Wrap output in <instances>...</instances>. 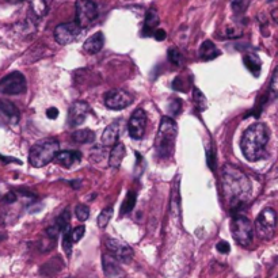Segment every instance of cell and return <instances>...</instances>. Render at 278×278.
Instances as JSON below:
<instances>
[{
	"label": "cell",
	"mask_w": 278,
	"mask_h": 278,
	"mask_svg": "<svg viewBox=\"0 0 278 278\" xmlns=\"http://www.w3.org/2000/svg\"><path fill=\"white\" fill-rule=\"evenodd\" d=\"M223 186L230 205L235 210L242 208L251 191V183L247 175L232 165H227L223 173Z\"/></svg>",
	"instance_id": "1"
},
{
	"label": "cell",
	"mask_w": 278,
	"mask_h": 278,
	"mask_svg": "<svg viewBox=\"0 0 278 278\" xmlns=\"http://www.w3.org/2000/svg\"><path fill=\"white\" fill-rule=\"evenodd\" d=\"M269 136L267 126L262 122L252 124L247 131L244 132L240 140V148L248 161H256L263 157L266 151L265 148L269 143Z\"/></svg>",
	"instance_id": "2"
},
{
	"label": "cell",
	"mask_w": 278,
	"mask_h": 278,
	"mask_svg": "<svg viewBox=\"0 0 278 278\" xmlns=\"http://www.w3.org/2000/svg\"><path fill=\"white\" fill-rule=\"evenodd\" d=\"M177 135H178V125H177V122L170 117L161 118L160 126H159V131H157L156 135V140H155L156 152L161 159H169V157L173 156Z\"/></svg>",
	"instance_id": "3"
},
{
	"label": "cell",
	"mask_w": 278,
	"mask_h": 278,
	"mask_svg": "<svg viewBox=\"0 0 278 278\" xmlns=\"http://www.w3.org/2000/svg\"><path fill=\"white\" fill-rule=\"evenodd\" d=\"M59 151H60V143L57 139L49 137V139L39 140L29 151V163L35 169L45 167L50 161L54 160V156Z\"/></svg>",
	"instance_id": "4"
},
{
	"label": "cell",
	"mask_w": 278,
	"mask_h": 278,
	"mask_svg": "<svg viewBox=\"0 0 278 278\" xmlns=\"http://www.w3.org/2000/svg\"><path fill=\"white\" fill-rule=\"evenodd\" d=\"M231 231H232L234 239L238 242V244L243 246V247L251 246L252 240H254V227L246 216L236 214L234 221H232Z\"/></svg>",
	"instance_id": "5"
},
{
	"label": "cell",
	"mask_w": 278,
	"mask_h": 278,
	"mask_svg": "<svg viewBox=\"0 0 278 278\" xmlns=\"http://www.w3.org/2000/svg\"><path fill=\"white\" fill-rule=\"evenodd\" d=\"M277 227V214L275 210L271 208L263 209L255 221L256 235L263 240H270L275 234Z\"/></svg>",
	"instance_id": "6"
},
{
	"label": "cell",
	"mask_w": 278,
	"mask_h": 278,
	"mask_svg": "<svg viewBox=\"0 0 278 278\" xmlns=\"http://www.w3.org/2000/svg\"><path fill=\"white\" fill-rule=\"evenodd\" d=\"M76 23L80 29H87L98 18V7L92 0L76 2Z\"/></svg>",
	"instance_id": "7"
},
{
	"label": "cell",
	"mask_w": 278,
	"mask_h": 278,
	"mask_svg": "<svg viewBox=\"0 0 278 278\" xmlns=\"http://www.w3.org/2000/svg\"><path fill=\"white\" fill-rule=\"evenodd\" d=\"M26 91V79L21 72H13L0 80V92L5 95H19Z\"/></svg>",
	"instance_id": "8"
},
{
	"label": "cell",
	"mask_w": 278,
	"mask_h": 278,
	"mask_svg": "<svg viewBox=\"0 0 278 278\" xmlns=\"http://www.w3.org/2000/svg\"><path fill=\"white\" fill-rule=\"evenodd\" d=\"M106 248L110 255H113L118 262L122 263H129L133 259V250L129 244L124 243L121 240L114 239V238H106L104 239Z\"/></svg>",
	"instance_id": "9"
},
{
	"label": "cell",
	"mask_w": 278,
	"mask_h": 278,
	"mask_svg": "<svg viewBox=\"0 0 278 278\" xmlns=\"http://www.w3.org/2000/svg\"><path fill=\"white\" fill-rule=\"evenodd\" d=\"M80 31L82 29L78 26L76 22L61 23L54 29V39L57 41V44L60 45L72 44L78 39Z\"/></svg>",
	"instance_id": "10"
},
{
	"label": "cell",
	"mask_w": 278,
	"mask_h": 278,
	"mask_svg": "<svg viewBox=\"0 0 278 278\" xmlns=\"http://www.w3.org/2000/svg\"><path fill=\"white\" fill-rule=\"evenodd\" d=\"M133 102L132 95H129L128 92L124 90H110L104 94V104L106 107L110 110H122L131 106Z\"/></svg>",
	"instance_id": "11"
},
{
	"label": "cell",
	"mask_w": 278,
	"mask_h": 278,
	"mask_svg": "<svg viewBox=\"0 0 278 278\" xmlns=\"http://www.w3.org/2000/svg\"><path fill=\"white\" fill-rule=\"evenodd\" d=\"M145 125H147V114L143 109H137L132 113L129 122H128V132L132 139H143L145 133Z\"/></svg>",
	"instance_id": "12"
},
{
	"label": "cell",
	"mask_w": 278,
	"mask_h": 278,
	"mask_svg": "<svg viewBox=\"0 0 278 278\" xmlns=\"http://www.w3.org/2000/svg\"><path fill=\"white\" fill-rule=\"evenodd\" d=\"M90 113V106L84 100H76L71 104L70 112H68V124L71 126H80L86 121L87 114Z\"/></svg>",
	"instance_id": "13"
},
{
	"label": "cell",
	"mask_w": 278,
	"mask_h": 278,
	"mask_svg": "<svg viewBox=\"0 0 278 278\" xmlns=\"http://www.w3.org/2000/svg\"><path fill=\"white\" fill-rule=\"evenodd\" d=\"M80 159H82V153L78 151H59L54 156V160L66 169H70L76 163H79Z\"/></svg>",
	"instance_id": "14"
},
{
	"label": "cell",
	"mask_w": 278,
	"mask_h": 278,
	"mask_svg": "<svg viewBox=\"0 0 278 278\" xmlns=\"http://www.w3.org/2000/svg\"><path fill=\"white\" fill-rule=\"evenodd\" d=\"M104 45V35L103 33H95L94 35H91L90 38H87V41L83 45V49L84 52L88 53V54H95V53L100 52Z\"/></svg>",
	"instance_id": "15"
},
{
	"label": "cell",
	"mask_w": 278,
	"mask_h": 278,
	"mask_svg": "<svg viewBox=\"0 0 278 278\" xmlns=\"http://www.w3.org/2000/svg\"><path fill=\"white\" fill-rule=\"evenodd\" d=\"M126 155V149L124 147V144L121 143H116L112 148V152H110V157H109V164L112 169H120V165H121L122 160H124V157Z\"/></svg>",
	"instance_id": "16"
},
{
	"label": "cell",
	"mask_w": 278,
	"mask_h": 278,
	"mask_svg": "<svg viewBox=\"0 0 278 278\" xmlns=\"http://www.w3.org/2000/svg\"><path fill=\"white\" fill-rule=\"evenodd\" d=\"M118 136H120V126H118V124L113 122L104 129L103 135H102V144L107 145V147H113L114 144L117 143Z\"/></svg>",
	"instance_id": "17"
},
{
	"label": "cell",
	"mask_w": 278,
	"mask_h": 278,
	"mask_svg": "<svg viewBox=\"0 0 278 278\" xmlns=\"http://www.w3.org/2000/svg\"><path fill=\"white\" fill-rule=\"evenodd\" d=\"M198 53H200V59H202L204 61H210L220 56V50L217 49V46L213 44L212 41H209V39L202 42Z\"/></svg>",
	"instance_id": "18"
},
{
	"label": "cell",
	"mask_w": 278,
	"mask_h": 278,
	"mask_svg": "<svg viewBox=\"0 0 278 278\" xmlns=\"http://www.w3.org/2000/svg\"><path fill=\"white\" fill-rule=\"evenodd\" d=\"M0 113L14 124L19 121V110L10 100H0Z\"/></svg>",
	"instance_id": "19"
},
{
	"label": "cell",
	"mask_w": 278,
	"mask_h": 278,
	"mask_svg": "<svg viewBox=\"0 0 278 278\" xmlns=\"http://www.w3.org/2000/svg\"><path fill=\"white\" fill-rule=\"evenodd\" d=\"M30 5V11L37 19L44 18L49 11L50 0H29Z\"/></svg>",
	"instance_id": "20"
},
{
	"label": "cell",
	"mask_w": 278,
	"mask_h": 278,
	"mask_svg": "<svg viewBox=\"0 0 278 278\" xmlns=\"http://www.w3.org/2000/svg\"><path fill=\"white\" fill-rule=\"evenodd\" d=\"M157 25H159V14L155 9H149L145 15V22H144V35H152Z\"/></svg>",
	"instance_id": "21"
},
{
	"label": "cell",
	"mask_w": 278,
	"mask_h": 278,
	"mask_svg": "<svg viewBox=\"0 0 278 278\" xmlns=\"http://www.w3.org/2000/svg\"><path fill=\"white\" fill-rule=\"evenodd\" d=\"M102 262H103V271L109 277H113V275H118L121 273V267H120V263L114 258L113 255L110 254H106V255L102 256Z\"/></svg>",
	"instance_id": "22"
},
{
	"label": "cell",
	"mask_w": 278,
	"mask_h": 278,
	"mask_svg": "<svg viewBox=\"0 0 278 278\" xmlns=\"http://www.w3.org/2000/svg\"><path fill=\"white\" fill-rule=\"evenodd\" d=\"M72 139L79 144H88L95 140V133L90 129H79L72 133Z\"/></svg>",
	"instance_id": "23"
},
{
	"label": "cell",
	"mask_w": 278,
	"mask_h": 278,
	"mask_svg": "<svg viewBox=\"0 0 278 278\" xmlns=\"http://www.w3.org/2000/svg\"><path fill=\"white\" fill-rule=\"evenodd\" d=\"M244 66L251 71L254 76H258V75H259V71H261V61H259L258 57L252 56V54H247V56L244 57Z\"/></svg>",
	"instance_id": "24"
},
{
	"label": "cell",
	"mask_w": 278,
	"mask_h": 278,
	"mask_svg": "<svg viewBox=\"0 0 278 278\" xmlns=\"http://www.w3.org/2000/svg\"><path fill=\"white\" fill-rule=\"evenodd\" d=\"M70 221H71V213L68 209H66V210H64V212L61 213L60 216L57 217L54 226H56V228L60 231V234H61V232H64V231L70 228Z\"/></svg>",
	"instance_id": "25"
},
{
	"label": "cell",
	"mask_w": 278,
	"mask_h": 278,
	"mask_svg": "<svg viewBox=\"0 0 278 278\" xmlns=\"http://www.w3.org/2000/svg\"><path fill=\"white\" fill-rule=\"evenodd\" d=\"M113 206H112V205H110V206H106V208L100 212L99 217H98V226H99V228H104V227L107 226L110 220H112V217H113Z\"/></svg>",
	"instance_id": "26"
},
{
	"label": "cell",
	"mask_w": 278,
	"mask_h": 278,
	"mask_svg": "<svg viewBox=\"0 0 278 278\" xmlns=\"http://www.w3.org/2000/svg\"><path fill=\"white\" fill-rule=\"evenodd\" d=\"M136 204V193L135 191H128V194H126V198L124 201V204H122L121 208V214H128V213L132 212V209L135 208Z\"/></svg>",
	"instance_id": "27"
},
{
	"label": "cell",
	"mask_w": 278,
	"mask_h": 278,
	"mask_svg": "<svg viewBox=\"0 0 278 278\" xmlns=\"http://www.w3.org/2000/svg\"><path fill=\"white\" fill-rule=\"evenodd\" d=\"M169 60L177 67H182L185 63V57L182 56V53L179 52L178 49H170L169 50Z\"/></svg>",
	"instance_id": "28"
},
{
	"label": "cell",
	"mask_w": 278,
	"mask_h": 278,
	"mask_svg": "<svg viewBox=\"0 0 278 278\" xmlns=\"http://www.w3.org/2000/svg\"><path fill=\"white\" fill-rule=\"evenodd\" d=\"M75 214H76V218H78L79 221L84 223L90 217V209H88L87 205L79 204L76 209H75Z\"/></svg>",
	"instance_id": "29"
},
{
	"label": "cell",
	"mask_w": 278,
	"mask_h": 278,
	"mask_svg": "<svg viewBox=\"0 0 278 278\" xmlns=\"http://www.w3.org/2000/svg\"><path fill=\"white\" fill-rule=\"evenodd\" d=\"M231 5H232V10L235 13L243 14L248 9L250 0H231Z\"/></svg>",
	"instance_id": "30"
},
{
	"label": "cell",
	"mask_w": 278,
	"mask_h": 278,
	"mask_svg": "<svg viewBox=\"0 0 278 278\" xmlns=\"http://www.w3.org/2000/svg\"><path fill=\"white\" fill-rule=\"evenodd\" d=\"M84 232H86V227L84 226H79L74 228V230H71V239H72V242L78 243L79 240L83 238Z\"/></svg>",
	"instance_id": "31"
},
{
	"label": "cell",
	"mask_w": 278,
	"mask_h": 278,
	"mask_svg": "<svg viewBox=\"0 0 278 278\" xmlns=\"http://www.w3.org/2000/svg\"><path fill=\"white\" fill-rule=\"evenodd\" d=\"M170 114L171 116H177V114L182 110V100L181 99H173L171 100V103H170Z\"/></svg>",
	"instance_id": "32"
},
{
	"label": "cell",
	"mask_w": 278,
	"mask_h": 278,
	"mask_svg": "<svg viewBox=\"0 0 278 278\" xmlns=\"http://www.w3.org/2000/svg\"><path fill=\"white\" fill-rule=\"evenodd\" d=\"M194 99H196L197 106L200 107V110H204L205 109V98H204V95H202V94H201V92L197 90V88L194 90Z\"/></svg>",
	"instance_id": "33"
},
{
	"label": "cell",
	"mask_w": 278,
	"mask_h": 278,
	"mask_svg": "<svg viewBox=\"0 0 278 278\" xmlns=\"http://www.w3.org/2000/svg\"><path fill=\"white\" fill-rule=\"evenodd\" d=\"M216 248H217V251L221 252V254H228V252L231 251L230 243H228V242H224V240H223V242H218Z\"/></svg>",
	"instance_id": "34"
},
{
	"label": "cell",
	"mask_w": 278,
	"mask_h": 278,
	"mask_svg": "<svg viewBox=\"0 0 278 278\" xmlns=\"http://www.w3.org/2000/svg\"><path fill=\"white\" fill-rule=\"evenodd\" d=\"M152 35L155 37V39H156V41H164L165 39V31L163 30V29H157L156 27V29L153 30Z\"/></svg>",
	"instance_id": "35"
},
{
	"label": "cell",
	"mask_w": 278,
	"mask_h": 278,
	"mask_svg": "<svg viewBox=\"0 0 278 278\" xmlns=\"http://www.w3.org/2000/svg\"><path fill=\"white\" fill-rule=\"evenodd\" d=\"M270 91H271L273 96H275V94H277V72H274L273 79H271V86H270Z\"/></svg>",
	"instance_id": "36"
},
{
	"label": "cell",
	"mask_w": 278,
	"mask_h": 278,
	"mask_svg": "<svg viewBox=\"0 0 278 278\" xmlns=\"http://www.w3.org/2000/svg\"><path fill=\"white\" fill-rule=\"evenodd\" d=\"M46 116H48V118H50V120H56V118L59 117V110H57L56 107H49V109L46 110Z\"/></svg>",
	"instance_id": "37"
},
{
	"label": "cell",
	"mask_w": 278,
	"mask_h": 278,
	"mask_svg": "<svg viewBox=\"0 0 278 278\" xmlns=\"http://www.w3.org/2000/svg\"><path fill=\"white\" fill-rule=\"evenodd\" d=\"M15 200H17V196H15V193H13V191L7 193V196L3 198V201H5V202H7V204H11V202H14Z\"/></svg>",
	"instance_id": "38"
},
{
	"label": "cell",
	"mask_w": 278,
	"mask_h": 278,
	"mask_svg": "<svg viewBox=\"0 0 278 278\" xmlns=\"http://www.w3.org/2000/svg\"><path fill=\"white\" fill-rule=\"evenodd\" d=\"M0 160H3V161H15V163H19V164H21V161L19 160H17V159H7V157H5V156H2V155H0Z\"/></svg>",
	"instance_id": "39"
},
{
	"label": "cell",
	"mask_w": 278,
	"mask_h": 278,
	"mask_svg": "<svg viewBox=\"0 0 278 278\" xmlns=\"http://www.w3.org/2000/svg\"><path fill=\"white\" fill-rule=\"evenodd\" d=\"M7 2H11V3H18V2H22V0H7Z\"/></svg>",
	"instance_id": "40"
},
{
	"label": "cell",
	"mask_w": 278,
	"mask_h": 278,
	"mask_svg": "<svg viewBox=\"0 0 278 278\" xmlns=\"http://www.w3.org/2000/svg\"><path fill=\"white\" fill-rule=\"evenodd\" d=\"M2 239H5V235H0V240Z\"/></svg>",
	"instance_id": "41"
}]
</instances>
